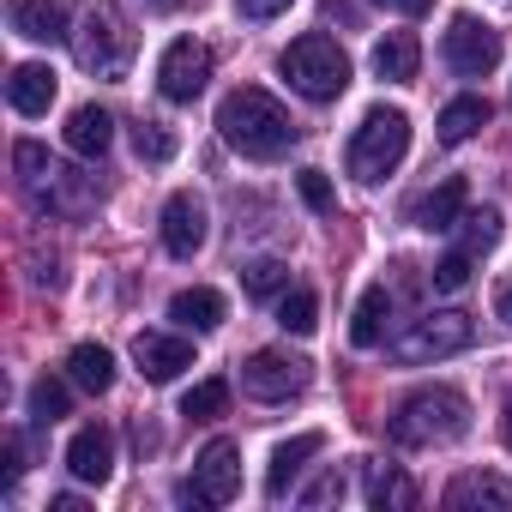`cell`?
Here are the masks:
<instances>
[{"label": "cell", "mask_w": 512, "mask_h": 512, "mask_svg": "<svg viewBox=\"0 0 512 512\" xmlns=\"http://www.w3.org/2000/svg\"><path fill=\"white\" fill-rule=\"evenodd\" d=\"M368 500H374L380 512H386V506H392V512H410V506H416V482H410L398 464H368Z\"/></svg>", "instance_id": "cell-25"}, {"label": "cell", "mask_w": 512, "mask_h": 512, "mask_svg": "<svg viewBox=\"0 0 512 512\" xmlns=\"http://www.w3.org/2000/svg\"><path fill=\"white\" fill-rule=\"evenodd\" d=\"M470 338H476L470 314H458V308H440V314H422L410 332H398V338H392V356H398L404 368H422V362H440V356H458V350H470Z\"/></svg>", "instance_id": "cell-7"}, {"label": "cell", "mask_w": 512, "mask_h": 512, "mask_svg": "<svg viewBox=\"0 0 512 512\" xmlns=\"http://www.w3.org/2000/svg\"><path fill=\"white\" fill-rule=\"evenodd\" d=\"M278 67H284L290 91H302L308 103H332V97H344V85H350V55H344L326 31L296 37V43L284 49Z\"/></svg>", "instance_id": "cell-5"}, {"label": "cell", "mask_w": 512, "mask_h": 512, "mask_svg": "<svg viewBox=\"0 0 512 512\" xmlns=\"http://www.w3.org/2000/svg\"><path fill=\"white\" fill-rule=\"evenodd\" d=\"M7 103H13L19 115H49V103H55V73L37 67V61L13 67V79H7Z\"/></svg>", "instance_id": "cell-20"}, {"label": "cell", "mask_w": 512, "mask_h": 512, "mask_svg": "<svg viewBox=\"0 0 512 512\" xmlns=\"http://www.w3.org/2000/svg\"><path fill=\"white\" fill-rule=\"evenodd\" d=\"M500 434H506V446H512V404H506V416H500Z\"/></svg>", "instance_id": "cell-40"}, {"label": "cell", "mask_w": 512, "mask_h": 512, "mask_svg": "<svg viewBox=\"0 0 512 512\" xmlns=\"http://www.w3.org/2000/svg\"><path fill=\"white\" fill-rule=\"evenodd\" d=\"M13 169H19V187H25V199H31L37 217H85V211L97 205L91 175L67 169V163L49 157L37 139H19V145H13Z\"/></svg>", "instance_id": "cell-2"}, {"label": "cell", "mask_w": 512, "mask_h": 512, "mask_svg": "<svg viewBox=\"0 0 512 512\" xmlns=\"http://www.w3.org/2000/svg\"><path fill=\"white\" fill-rule=\"evenodd\" d=\"M67 404H73V398H67L61 380H37V386H31V416L55 422V416H67Z\"/></svg>", "instance_id": "cell-33"}, {"label": "cell", "mask_w": 512, "mask_h": 512, "mask_svg": "<svg viewBox=\"0 0 512 512\" xmlns=\"http://www.w3.org/2000/svg\"><path fill=\"white\" fill-rule=\"evenodd\" d=\"M464 199H470V193H464V181H458V175H446L440 187H428V193L410 205V223H416V229H428V235H440V229H458V217H464Z\"/></svg>", "instance_id": "cell-16"}, {"label": "cell", "mask_w": 512, "mask_h": 512, "mask_svg": "<svg viewBox=\"0 0 512 512\" xmlns=\"http://www.w3.org/2000/svg\"><path fill=\"white\" fill-rule=\"evenodd\" d=\"M163 247L175 253V260H193V253L205 247V199L199 193H169V205H163Z\"/></svg>", "instance_id": "cell-12"}, {"label": "cell", "mask_w": 512, "mask_h": 512, "mask_svg": "<svg viewBox=\"0 0 512 512\" xmlns=\"http://www.w3.org/2000/svg\"><path fill=\"white\" fill-rule=\"evenodd\" d=\"M205 85H211V49L193 43V37H175L163 49V61H157V91L169 103H193Z\"/></svg>", "instance_id": "cell-11"}, {"label": "cell", "mask_w": 512, "mask_h": 512, "mask_svg": "<svg viewBox=\"0 0 512 512\" xmlns=\"http://www.w3.org/2000/svg\"><path fill=\"white\" fill-rule=\"evenodd\" d=\"M67 374H73V386H85V392H109V386H115V356H109L103 344H79V350L67 356Z\"/></svg>", "instance_id": "cell-26"}, {"label": "cell", "mask_w": 512, "mask_h": 512, "mask_svg": "<svg viewBox=\"0 0 512 512\" xmlns=\"http://www.w3.org/2000/svg\"><path fill=\"white\" fill-rule=\"evenodd\" d=\"M302 199H308L314 211H332V181H326L320 169H302Z\"/></svg>", "instance_id": "cell-34"}, {"label": "cell", "mask_w": 512, "mask_h": 512, "mask_svg": "<svg viewBox=\"0 0 512 512\" xmlns=\"http://www.w3.org/2000/svg\"><path fill=\"white\" fill-rule=\"evenodd\" d=\"M278 326L296 332V338H308V332L320 326V296H314V290H284V302H278Z\"/></svg>", "instance_id": "cell-27"}, {"label": "cell", "mask_w": 512, "mask_h": 512, "mask_svg": "<svg viewBox=\"0 0 512 512\" xmlns=\"http://www.w3.org/2000/svg\"><path fill=\"white\" fill-rule=\"evenodd\" d=\"M223 410H229V380H199L181 398V416H193V422H217Z\"/></svg>", "instance_id": "cell-29"}, {"label": "cell", "mask_w": 512, "mask_h": 512, "mask_svg": "<svg viewBox=\"0 0 512 512\" xmlns=\"http://www.w3.org/2000/svg\"><path fill=\"white\" fill-rule=\"evenodd\" d=\"M109 139H115V121H109V109H97V103L73 109V121H67V151H73V157L97 163V157L109 151Z\"/></svg>", "instance_id": "cell-19"}, {"label": "cell", "mask_w": 512, "mask_h": 512, "mask_svg": "<svg viewBox=\"0 0 512 512\" xmlns=\"http://www.w3.org/2000/svg\"><path fill=\"white\" fill-rule=\"evenodd\" d=\"M223 314H229V308H223V296H217V290H181V296L169 302V320H175V326H187V332H217V326H223Z\"/></svg>", "instance_id": "cell-23"}, {"label": "cell", "mask_w": 512, "mask_h": 512, "mask_svg": "<svg viewBox=\"0 0 512 512\" xmlns=\"http://www.w3.org/2000/svg\"><path fill=\"white\" fill-rule=\"evenodd\" d=\"M488 127V97H452L440 109V145H464Z\"/></svg>", "instance_id": "cell-24"}, {"label": "cell", "mask_w": 512, "mask_h": 512, "mask_svg": "<svg viewBox=\"0 0 512 512\" xmlns=\"http://www.w3.org/2000/svg\"><path fill=\"white\" fill-rule=\"evenodd\" d=\"M392 314H398V296H392V284H374V290H362V302H356V320H350V338H356V350H380V344H386V332H392Z\"/></svg>", "instance_id": "cell-17"}, {"label": "cell", "mask_w": 512, "mask_h": 512, "mask_svg": "<svg viewBox=\"0 0 512 512\" xmlns=\"http://www.w3.org/2000/svg\"><path fill=\"white\" fill-rule=\"evenodd\" d=\"M374 7H404V0H374Z\"/></svg>", "instance_id": "cell-41"}, {"label": "cell", "mask_w": 512, "mask_h": 512, "mask_svg": "<svg viewBox=\"0 0 512 512\" xmlns=\"http://www.w3.org/2000/svg\"><path fill=\"white\" fill-rule=\"evenodd\" d=\"M217 133H223V145L229 151H241V157H284L290 145H296V121H290V109L272 97V91H260V85H241V91H229L223 103H217Z\"/></svg>", "instance_id": "cell-1"}, {"label": "cell", "mask_w": 512, "mask_h": 512, "mask_svg": "<svg viewBox=\"0 0 512 512\" xmlns=\"http://www.w3.org/2000/svg\"><path fill=\"white\" fill-rule=\"evenodd\" d=\"M241 392L260 398V404H284V398L308 392V362L290 350H253L241 362Z\"/></svg>", "instance_id": "cell-9"}, {"label": "cell", "mask_w": 512, "mask_h": 512, "mask_svg": "<svg viewBox=\"0 0 512 512\" xmlns=\"http://www.w3.org/2000/svg\"><path fill=\"white\" fill-rule=\"evenodd\" d=\"M494 314H500V320L512 326V272H506V278L494 284Z\"/></svg>", "instance_id": "cell-37"}, {"label": "cell", "mask_w": 512, "mask_h": 512, "mask_svg": "<svg viewBox=\"0 0 512 512\" xmlns=\"http://www.w3.org/2000/svg\"><path fill=\"white\" fill-rule=\"evenodd\" d=\"M452 512H464V506H488V512H512V482L506 476H494V470H464V476H452L446 482V494H440Z\"/></svg>", "instance_id": "cell-15"}, {"label": "cell", "mask_w": 512, "mask_h": 512, "mask_svg": "<svg viewBox=\"0 0 512 512\" xmlns=\"http://www.w3.org/2000/svg\"><path fill=\"white\" fill-rule=\"evenodd\" d=\"M416 67H422V43L410 37V31H392V37H380L374 43V73L380 79H416Z\"/></svg>", "instance_id": "cell-22"}, {"label": "cell", "mask_w": 512, "mask_h": 512, "mask_svg": "<svg viewBox=\"0 0 512 512\" xmlns=\"http://www.w3.org/2000/svg\"><path fill=\"white\" fill-rule=\"evenodd\" d=\"M458 434H470V404L452 386H422L392 416V440L398 446H452Z\"/></svg>", "instance_id": "cell-4"}, {"label": "cell", "mask_w": 512, "mask_h": 512, "mask_svg": "<svg viewBox=\"0 0 512 512\" xmlns=\"http://www.w3.org/2000/svg\"><path fill=\"white\" fill-rule=\"evenodd\" d=\"M133 362H139V374L145 380H175L181 368H193V344L187 338H175V332H139L133 338Z\"/></svg>", "instance_id": "cell-13"}, {"label": "cell", "mask_w": 512, "mask_h": 512, "mask_svg": "<svg viewBox=\"0 0 512 512\" xmlns=\"http://www.w3.org/2000/svg\"><path fill=\"white\" fill-rule=\"evenodd\" d=\"M470 266H476V253H464V247H452V253H446V260L434 266V290H440V296H458V290L470 284Z\"/></svg>", "instance_id": "cell-32"}, {"label": "cell", "mask_w": 512, "mask_h": 512, "mask_svg": "<svg viewBox=\"0 0 512 512\" xmlns=\"http://www.w3.org/2000/svg\"><path fill=\"white\" fill-rule=\"evenodd\" d=\"M67 470H73L79 482H97V488H103V482H109V470H115V434H109V428H97V422H91V428H79V434L67 440Z\"/></svg>", "instance_id": "cell-14"}, {"label": "cell", "mask_w": 512, "mask_h": 512, "mask_svg": "<svg viewBox=\"0 0 512 512\" xmlns=\"http://www.w3.org/2000/svg\"><path fill=\"white\" fill-rule=\"evenodd\" d=\"M241 290L247 296H284L290 290V266L284 260H247L241 266Z\"/></svg>", "instance_id": "cell-28"}, {"label": "cell", "mask_w": 512, "mask_h": 512, "mask_svg": "<svg viewBox=\"0 0 512 512\" xmlns=\"http://www.w3.org/2000/svg\"><path fill=\"white\" fill-rule=\"evenodd\" d=\"M332 500H344V476H338V470H326V476L302 494V506H332Z\"/></svg>", "instance_id": "cell-35"}, {"label": "cell", "mask_w": 512, "mask_h": 512, "mask_svg": "<svg viewBox=\"0 0 512 512\" xmlns=\"http://www.w3.org/2000/svg\"><path fill=\"white\" fill-rule=\"evenodd\" d=\"M320 446H326V434H314V428H308V434H296V440H284V446L272 452V470H266V494H272V500H284V494H290V482L308 470V458H314Z\"/></svg>", "instance_id": "cell-18"}, {"label": "cell", "mask_w": 512, "mask_h": 512, "mask_svg": "<svg viewBox=\"0 0 512 512\" xmlns=\"http://www.w3.org/2000/svg\"><path fill=\"white\" fill-rule=\"evenodd\" d=\"M446 67L458 79H488L500 67V31L482 25V19H470V13H458L446 25Z\"/></svg>", "instance_id": "cell-10"}, {"label": "cell", "mask_w": 512, "mask_h": 512, "mask_svg": "<svg viewBox=\"0 0 512 512\" xmlns=\"http://www.w3.org/2000/svg\"><path fill=\"white\" fill-rule=\"evenodd\" d=\"M235 7H241V19H260V25H266V19H278V13H290V7H296V0H235Z\"/></svg>", "instance_id": "cell-36"}, {"label": "cell", "mask_w": 512, "mask_h": 512, "mask_svg": "<svg viewBox=\"0 0 512 512\" xmlns=\"http://www.w3.org/2000/svg\"><path fill=\"white\" fill-rule=\"evenodd\" d=\"M404 151H410V115L404 109H368L344 157H350L356 181H386L404 163Z\"/></svg>", "instance_id": "cell-6"}, {"label": "cell", "mask_w": 512, "mask_h": 512, "mask_svg": "<svg viewBox=\"0 0 512 512\" xmlns=\"http://www.w3.org/2000/svg\"><path fill=\"white\" fill-rule=\"evenodd\" d=\"M235 494H241V446L235 440H211L193 458V476L181 482V500L187 506H229Z\"/></svg>", "instance_id": "cell-8"}, {"label": "cell", "mask_w": 512, "mask_h": 512, "mask_svg": "<svg viewBox=\"0 0 512 512\" xmlns=\"http://www.w3.org/2000/svg\"><path fill=\"white\" fill-rule=\"evenodd\" d=\"M67 43H73V61L91 79H127L133 49H139V37H133V25H127V13L115 7V0H85Z\"/></svg>", "instance_id": "cell-3"}, {"label": "cell", "mask_w": 512, "mask_h": 512, "mask_svg": "<svg viewBox=\"0 0 512 512\" xmlns=\"http://www.w3.org/2000/svg\"><path fill=\"white\" fill-rule=\"evenodd\" d=\"M428 7H434V0H404V7H398V13H428Z\"/></svg>", "instance_id": "cell-39"}, {"label": "cell", "mask_w": 512, "mask_h": 512, "mask_svg": "<svg viewBox=\"0 0 512 512\" xmlns=\"http://www.w3.org/2000/svg\"><path fill=\"white\" fill-rule=\"evenodd\" d=\"M13 31L31 37V43H61V37H73V31H67V13L55 7V0H19V7H13Z\"/></svg>", "instance_id": "cell-21"}, {"label": "cell", "mask_w": 512, "mask_h": 512, "mask_svg": "<svg viewBox=\"0 0 512 512\" xmlns=\"http://www.w3.org/2000/svg\"><path fill=\"white\" fill-rule=\"evenodd\" d=\"M458 223H464V241H458V247H464V253H476V260H482V253L500 241V211H494V205H482V211H464Z\"/></svg>", "instance_id": "cell-30"}, {"label": "cell", "mask_w": 512, "mask_h": 512, "mask_svg": "<svg viewBox=\"0 0 512 512\" xmlns=\"http://www.w3.org/2000/svg\"><path fill=\"white\" fill-rule=\"evenodd\" d=\"M49 506H55V512H85V500H79V494H55Z\"/></svg>", "instance_id": "cell-38"}, {"label": "cell", "mask_w": 512, "mask_h": 512, "mask_svg": "<svg viewBox=\"0 0 512 512\" xmlns=\"http://www.w3.org/2000/svg\"><path fill=\"white\" fill-rule=\"evenodd\" d=\"M133 151H139L145 163H169V157H175V133H169L163 121H139V127H133Z\"/></svg>", "instance_id": "cell-31"}, {"label": "cell", "mask_w": 512, "mask_h": 512, "mask_svg": "<svg viewBox=\"0 0 512 512\" xmlns=\"http://www.w3.org/2000/svg\"><path fill=\"white\" fill-rule=\"evenodd\" d=\"M151 7H175V0H151Z\"/></svg>", "instance_id": "cell-42"}]
</instances>
